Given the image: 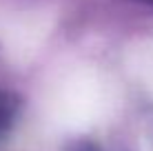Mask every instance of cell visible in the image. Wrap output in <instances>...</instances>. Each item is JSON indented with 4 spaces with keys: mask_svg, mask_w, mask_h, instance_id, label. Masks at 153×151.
<instances>
[{
    "mask_svg": "<svg viewBox=\"0 0 153 151\" xmlns=\"http://www.w3.org/2000/svg\"><path fill=\"white\" fill-rule=\"evenodd\" d=\"M16 109H18V102L11 93L0 91V138L9 131V127L16 120Z\"/></svg>",
    "mask_w": 153,
    "mask_h": 151,
    "instance_id": "6da1fadb",
    "label": "cell"
},
{
    "mask_svg": "<svg viewBox=\"0 0 153 151\" xmlns=\"http://www.w3.org/2000/svg\"><path fill=\"white\" fill-rule=\"evenodd\" d=\"M149 2H153V0H149Z\"/></svg>",
    "mask_w": 153,
    "mask_h": 151,
    "instance_id": "7a4b0ae2",
    "label": "cell"
}]
</instances>
